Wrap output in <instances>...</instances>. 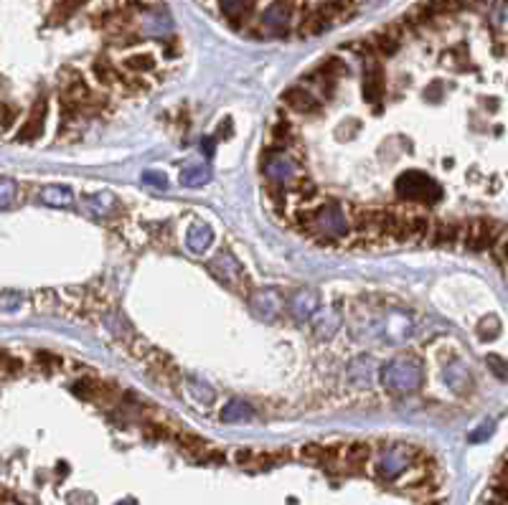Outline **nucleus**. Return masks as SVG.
Wrapping results in <instances>:
<instances>
[{
	"mask_svg": "<svg viewBox=\"0 0 508 505\" xmlns=\"http://www.w3.org/2000/svg\"><path fill=\"white\" fill-rule=\"evenodd\" d=\"M348 379L354 381L356 386H368L374 381V361L368 358V356H359L348 366Z\"/></svg>",
	"mask_w": 508,
	"mask_h": 505,
	"instance_id": "16",
	"label": "nucleus"
},
{
	"mask_svg": "<svg viewBox=\"0 0 508 505\" xmlns=\"http://www.w3.org/2000/svg\"><path fill=\"white\" fill-rule=\"evenodd\" d=\"M310 325H313V332L318 340H328L333 338L335 330L341 328V315H338V310H315L313 315H310Z\"/></svg>",
	"mask_w": 508,
	"mask_h": 505,
	"instance_id": "10",
	"label": "nucleus"
},
{
	"mask_svg": "<svg viewBox=\"0 0 508 505\" xmlns=\"http://www.w3.org/2000/svg\"><path fill=\"white\" fill-rule=\"evenodd\" d=\"M208 269H211V274H214L216 279H221V282L229 287H239L247 282V274H244L241 264L229 252L216 254L214 260L208 262Z\"/></svg>",
	"mask_w": 508,
	"mask_h": 505,
	"instance_id": "5",
	"label": "nucleus"
},
{
	"mask_svg": "<svg viewBox=\"0 0 508 505\" xmlns=\"http://www.w3.org/2000/svg\"><path fill=\"white\" fill-rule=\"evenodd\" d=\"M15 201V183L11 178H0V208L11 206Z\"/></svg>",
	"mask_w": 508,
	"mask_h": 505,
	"instance_id": "34",
	"label": "nucleus"
},
{
	"mask_svg": "<svg viewBox=\"0 0 508 505\" xmlns=\"http://www.w3.org/2000/svg\"><path fill=\"white\" fill-rule=\"evenodd\" d=\"M501 332V323H498V318H483L481 320V325H478V335H481L483 340H488V338H493V335H498Z\"/></svg>",
	"mask_w": 508,
	"mask_h": 505,
	"instance_id": "33",
	"label": "nucleus"
},
{
	"mask_svg": "<svg viewBox=\"0 0 508 505\" xmlns=\"http://www.w3.org/2000/svg\"><path fill=\"white\" fill-rule=\"evenodd\" d=\"M282 102L290 107V109H295V112H318L321 109V102L315 100V94L308 92V89L302 87H290L285 89V94H282Z\"/></svg>",
	"mask_w": 508,
	"mask_h": 505,
	"instance_id": "12",
	"label": "nucleus"
},
{
	"mask_svg": "<svg viewBox=\"0 0 508 505\" xmlns=\"http://www.w3.org/2000/svg\"><path fill=\"white\" fill-rule=\"evenodd\" d=\"M368 457H371V445H368V442H354V445H348L346 462L351 467H361Z\"/></svg>",
	"mask_w": 508,
	"mask_h": 505,
	"instance_id": "27",
	"label": "nucleus"
},
{
	"mask_svg": "<svg viewBox=\"0 0 508 505\" xmlns=\"http://www.w3.org/2000/svg\"><path fill=\"white\" fill-rule=\"evenodd\" d=\"M318 310V295L313 290H300L298 295H293L290 299V313L295 315V320H310V315Z\"/></svg>",
	"mask_w": 508,
	"mask_h": 505,
	"instance_id": "13",
	"label": "nucleus"
},
{
	"mask_svg": "<svg viewBox=\"0 0 508 505\" xmlns=\"http://www.w3.org/2000/svg\"><path fill=\"white\" fill-rule=\"evenodd\" d=\"M147 437H153V439H166V437H171V432H168L166 426H161V424H147Z\"/></svg>",
	"mask_w": 508,
	"mask_h": 505,
	"instance_id": "42",
	"label": "nucleus"
},
{
	"mask_svg": "<svg viewBox=\"0 0 508 505\" xmlns=\"http://www.w3.org/2000/svg\"><path fill=\"white\" fill-rule=\"evenodd\" d=\"M36 358H39V366H41V368H46V371H51V368L61 366V361L56 358V356H51V353H39Z\"/></svg>",
	"mask_w": 508,
	"mask_h": 505,
	"instance_id": "39",
	"label": "nucleus"
},
{
	"mask_svg": "<svg viewBox=\"0 0 508 505\" xmlns=\"http://www.w3.org/2000/svg\"><path fill=\"white\" fill-rule=\"evenodd\" d=\"M262 23L267 28L272 36H282L288 31V23H290V3L288 0H274L272 6L265 11L262 15Z\"/></svg>",
	"mask_w": 508,
	"mask_h": 505,
	"instance_id": "8",
	"label": "nucleus"
},
{
	"mask_svg": "<svg viewBox=\"0 0 508 505\" xmlns=\"http://www.w3.org/2000/svg\"><path fill=\"white\" fill-rule=\"evenodd\" d=\"M178 445H181L183 452L194 454V457H203V452L208 450V445L203 442L201 437H196V434H181V439H178Z\"/></svg>",
	"mask_w": 508,
	"mask_h": 505,
	"instance_id": "29",
	"label": "nucleus"
},
{
	"mask_svg": "<svg viewBox=\"0 0 508 505\" xmlns=\"http://www.w3.org/2000/svg\"><path fill=\"white\" fill-rule=\"evenodd\" d=\"M211 241H214V231L206 227V224H194V227L188 229L186 234V244L191 252L196 254H203L211 246Z\"/></svg>",
	"mask_w": 508,
	"mask_h": 505,
	"instance_id": "15",
	"label": "nucleus"
},
{
	"mask_svg": "<svg viewBox=\"0 0 508 505\" xmlns=\"http://www.w3.org/2000/svg\"><path fill=\"white\" fill-rule=\"evenodd\" d=\"M201 150H203V155H206V158H214L216 140L214 137H203V142H201Z\"/></svg>",
	"mask_w": 508,
	"mask_h": 505,
	"instance_id": "43",
	"label": "nucleus"
},
{
	"mask_svg": "<svg viewBox=\"0 0 508 505\" xmlns=\"http://www.w3.org/2000/svg\"><path fill=\"white\" fill-rule=\"evenodd\" d=\"M142 183H147V186H153V188H168V178L163 173H158V170H145L142 173Z\"/></svg>",
	"mask_w": 508,
	"mask_h": 505,
	"instance_id": "36",
	"label": "nucleus"
},
{
	"mask_svg": "<svg viewBox=\"0 0 508 505\" xmlns=\"http://www.w3.org/2000/svg\"><path fill=\"white\" fill-rule=\"evenodd\" d=\"M125 69H130V72H138V74L153 72V69H155V56H153V53H130V56L125 59Z\"/></svg>",
	"mask_w": 508,
	"mask_h": 505,
	"instance_id": "26",
	"label": "nucleus"
},
{
	"mask_svg": "<svg viewBox=\"0 0 508 505\" xmlns=\"http://www.w3.org/2000/svg\"><path fill=\"white\" fill-rule=\"evenodd\" d=\"M249 305H252V313L262 320H274L282 313V297L274 290H257V292H252Z\"/></svg>",
	"mask_w": 508,
	"mask_h": 505,
	"instance_id": "7",
	"label": "nucleus"
},
{
	"mask_svg": "<svg viewBox=\"0 0 508 505\" xmlns=\"http://www.w3.org/2000/svg\"><path fill=\"white\" fill-rule=\"evenodd\" d=\"M374 48L379 53H384V56H394L396 51H399V26H392L387 28V31H379V34L374 36Z\"/></svg>",
	"mask_w": 508,
	"mask_h": 505,
	"instance_id": "17",
	"label": "nucleus"
},
{
	"mask_svg": "<svg viewBox=\"0 0 508 505\" xmlns=\"http://www.w3.org/2000/svg\"><path fill=\"white\" fill-rule=\"evenodd\" d=\"M498 236H501V227L493 219H475L465 231V244L473 252H486V249H493Z\"/></svg>",
	"mask_w": 508,
	"mask_h": 505,
	"instance_id": "4",
	"label": "nucleus"
},
{
	"mask_svg": "<svg viewBox=\"0 0 508 505\" xmlns=\"http://www.w3.org/2000/svg\"><path fill=\"white\" fill-rule=\"evenodd\" d=\"M0 498H3V492H0Z\"/></svg>",
	"mask_w": 508,
	"mask_h": 505,
	"instance_id": "45",
	"label": "nucleus"
},
{
	"mask_svg": "<svg viewBox=\"0 0 508 505\" xmlns=\"http://www.w3.org/2000/svg\"><path fill=\"white\" fill-rule=\"evenodd\" d=\"M41 201L48 203V206L61 208V206H69V203L74 201V196H72V191L64 188V186H46L44 191H41Z\"/></svg>",
	"mask_w": 508,
	"mask_h": 505,
	"instance_id": "24",
	"label": "nucleus"
},
{
	"mask_svg": "<svg viewBox=\"0 0 508 505\" xmlns=\"http://www.w3.org/2000/svg\"><path fill=\"white\" fill-rule=\"evenodd\" d=\"M120 505H135V503H133V500H127V503H120Z\"/></svg>",
	"mask_w": 508,
	"mask_h": 505,
	"instance_id": "44",
	"label": "nucleus"
},
{
	"mask_svg": "<svg viewBox=\"0 0 508 505\" xmlns=\"http://www.w3.org/2000/svg\"><path fill=\"white\" fill-rule=\"evenodd\" d=\"M427 236H435V244H453V241L457 239V224L440 221L435 227V231H429Z\"/></svg>",
	"mask_w": 508,
	"mask_h": 505,
	"instance_id": "28",
	"label": "nucleus"
},
{
	"mask_svg": "<svg viewBox=\"0 0 508 505\" xmlns=\"http://www.w3.org/2000/svg\"><path fill=\"white\" fill-rule=\"evenodd\" d=\"M208 180H211V168L208 166H188L181 173V183L186 188H201L206 186Z\"/></svg>",
	"mask_w": 508,
	"mask_h": 505,
	"instance_id": "21",
	"label": "nucleus"
},
{
	"mask_svg": "<svg viewBox=\"0 0 508 505\" xmlns=\"http://www.w3.org/2000/svg\"><path fill=\"white\" fill-rule=\"evenodd\" d=\"M20 307H23L20 292H0V313H15Z\"/></svg>",
	"mask_w": 508,
	"mask_h": 505,
	"instance_id": "31",
	"label": "nucleus"
},
{
	"mask_svg": "<svg viewBox=\"0 0 508 505\" xmlns=\"http://www.w3.org/2000/svg\"><path fill=\"white\" fill-rule=\"evenodd\" d=\"M254 417L252 406L247 401L241 399H232L227 406H224V412H221V419L227 422V424H239V422H249Z\"/></svg>",
	"mask_w": 508,
	"mask_h": 505,
	"instance_id": "19",
	"label": "nucleus"
},
{
	"mask_svg": "<svg viewBox=\"0 0 508 505\" xmlns=\"http://www.w3.org/2000/svg\"><path fill=\"white\" fill-rule=\"evenodd\" d=\"M44 125H46V100L41 97L36 100V105L31 107V114H28L26 125L18 130V140L20 142H31L39 135H44Z\"/></svg>",
	"mask_w": 508,
	"mask_h": 505,
	"instance_id": "9",
	"label": "nucleus"
},
{
	"mask_svg": "<svg viewBox=\"0 0 508 505\" xmlns=\"http://www.w3.org/2000/svg\"><path fill=\"white\" fill-rule=\"evenodd\" d=\"M302 459H308V462H323V447L321 445H305L300 450Z\"/></svg>",
	"mask_w": 508,
	"mask_h": 505,
	"instance_id": "38",
	"label": "nucleus"
},
{
	"mask_svg": "<svg viewBox=\"0 0 508 505\" xmlns=\"http://www.w3.org/2000/svg\"><path fill=\"white\" fill-rule=\"evenodd\" d=\"M94 74H97V79H100L102 84H112L114 81V72L109 69V64L97 61V64H94Z\"/></svg>",
	"mask_w": 508,
	"mask_h": 505,
	"instance_id": "37",
	"label": "nucleus"
},
{
	"mask_svg": "<svg viewBox=\"0 0 508 505\" xmlns=\"http://www.w3.org/2000/svg\"><path fill=\"white\" fill-rule=\"evenodd\" d=\"M186 391L191 396V401H199L201 406H211L214 404V389L206 386L199 379H188L186 381Z\"/></svg>",
	"mask_w": 508,
	"mask_h": 505,
	"instance_id": "23",
	"label": "nucleus"
},
{
	"mask_svg": "<svg viewBox=\"0 0 508 505\" xmlns=\"http://www.w3.org/2000/svg\"><path fill=\"white\" fill-rule=\"evenodd\" d=\"M87 0H59V6H56V18H69V15L76 11L79 6H84Z\"/></svg>",
	"mask_w": 508,
	"mask_h": 505,
	"instance_id": "35",
	"label": "nucleus"
},
{
	"mask_svg": "<svg viewBox=\"0 0 508 505\" xmlns=\"http://www.w3.org/2000/svg\"><path fill=\"white\" fill-rule=\"evenodd\" d=\"M234 459H236V465H241V467H252V462H254V452L252 450H244V447H241V450H236L234 452Z\"/></svg>",
	"mask_w": 508,
	"mask_h": 505,
	"instance_id": "40",
	"label": "nucleus"
},
{
	"mask_svg": "<svg viewBox=\"0 0 508 505\" xmlns=\"http://www.w3.org/2000/svg\"><path fill=\"white\" fill-rule=\"evenodd\" d=\"M308 229L313 236L323 239H341L348 234V216L341 208V203H326L308 219Z\"/></svg>",
	"mask_w": 508,
	"mask_h": 505,
	"instance_id": "3",
	"label": "nucleus"
},
{
	"mask_svg": "<svg viewBox=\"0 0 508 505\" xmlns=\"http://www.w3.org/2000/svg\"><path fill=\"white\" fill-rule=\"evenodd\" d=\"M409 467V457L401 450H389L379 459V475L381 478H396Z\"/></svg>",
	"mask_w": 508,
	"mask_h": 505,
	"instance_id": "14",
	"label": "nucleus"
},
{
	"mask_svg": "<svg viewBox=\"0 0 508 505\" xmlns=\"http://www.w3.org/2000/svg\"><path fill=\"white\" fill-rule=\"evenodd\" d=\"M488 366L493 368L498 379H506V366H503V358H501V356H488Z\"/></svg>",
	"mask_w": 508,
	"mask_h": 505,
	"instance_id": "41",
	"label": "nucleus"
},
{
	"mask_svg": "<svg viewBox=\"0 0 508 505\" xmlns=\"http://www.w3.org/2000/svg\"><path fill=\"white\" fill-rule=\"evenodd\" d=\"M142 31L147 36H168L173 31V18L166 8H150L142 13Z\"/></svg>",
	"mask_w": 508,
	"mask_h": 505,
	"instance_id": "11",
	"label": "nucleus"
},
{
	"mask_svg": "<svg viewBox=\"0 0 508 505\" xmlns=\"http://www.w3.org/2000/svg\"><path fill=\"white\" fill-rule=\"evenodd\" d=\"M425 371L422 363L412 356H399V358L389 361L381 368V384L387 386L392 393H412L422 386Z\"/></svg>",
	"mask_w": 508,
	"mask_h": 505,
	"instance_id": "1",
	"label": "nucleus"
},
{
	"mask_svg": "<svg viewBox=\"0 0 508 505\" xmlns=\"http://www.w3.org/2000/svg\"><path fill=\"white\" fill-rule=\"evenodd\" d=\"M330 26V20L326 18V15L321 13V11H318V8H315L313 13L308 15V18L302 20V36H321L323 31H326V28Z\"/></svg>",
	"mask_w": 508,
	"mask_h": 505,
	"instance_id": "25",
	"label": "nucleus"
},
{
	"mask_svg": "<svg viewBox=\"0 0 508 505\" xmlns=\"http://www.w3.org/2000/svg\"><path fill=\"white\" fill-rule=\"evenodd\" d=\"M394 191L399 198L404 201H417V203H437L442 196V188L435 178H429L427 173H420V170H407L401 173L394 183Z\"/></svg>",
	"mask_w": 508,
	"mask_h": 505,
	"instance_id": "2",
	"label": "nucleus"
},
{
	"mask_svg": "<svg viewBox=\"0 0 508 505\" xmlns=\"http://www.w3.org/2000/svg\"><path fill=\"white\" fill-rule=\"evenodd\" d=\"M224 15L232 20H239L241 15L247 13V0H219Z\"/></svg>",
	"mask_w": 508,
	"mask_h": 505,
	"instance_id": "30",
	"label": "nucleus"
},
{
	"mask_svg": "<svg viewBox=\"0 0 508 505\" xmlns=\"http://www.w3.org/2000/svg\"><path fill=\"white\" fill-rule=\"evenodd\" d=\"M445 381H448V386H453L455 391H465V386L473 384V381H470V371L460 361H455L453 366L445 371Z\"/></svg>",
	"mask_w": 508,
	"mask_h": 505,
	"instance_id": "22",
	"label": "nucleus"
},
{
	"mask_svg": "<svg viewBox=\"0 0 508 505\" xmlns=\"http://www.w3.org/2000/svg\"><path fill=\"white\" fill-rule=\"evenodd\" d=\"M265 175L272 183H285L288 186L298 178V163L288 153H272L265 160Z\"/></svg>",
	"mask_w": 508,
	"mask_h": 505,
	"instance_id": "6",
	"label": "nucleus"
},
{
	"mask_svg": "<svg viewBox=\"0 0 508 505\" xmlns=\"http://www.w3.org/2000/svg\"><path fill=\"white\" fill-rule=\"evenodd\" d=\"M84 206H87V211L92 213V216L105 219L112 208H117V201H114L112 193H94V196L84 198Z\"/></svg>",
	"mask_w": 508,
	"mask_h": 505,
	"instance_id": "18",
	"label": "nucleus"
},
{
	"mask_svg": "<svg viewBox=\"0 0 508 505\" xmlns=\"http://www.w3.org/2000/svg\"><path fill=\"white\" fill-rule=\"evenodd\" d=\"M427 6L432 8L435 15H450L460 11V0H427Z\"/></svg>",
	"mask_w": 508,
	"mask_h": 505,
	"instance_id": "32",
	"label": "nucleus"
},
{
	"mask_svg": "<svg viewBox=\"0 0 508 505\" xmlns=\"http://www.w3.org/2000/svg\"><path fill=\"white\" fill-rule=\"evenodd\" d=\"M363 97L366 102H379L384 97V74L379 67H371L366 72V79H363Z\"/></svg>",
	"mask_w": 508,
	"mask_h": 505,
	"instance_id": "20",
	"label": "nucleus"
}]
</instances>
